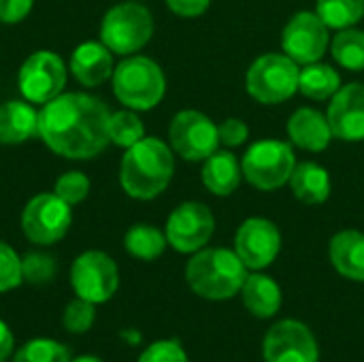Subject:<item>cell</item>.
Instances as JSON below:
<instances>
[{"mask_svg": "<svg viewBox=\"0 0 364 362\" xmlns=\"http://www.w3.org/2000/svg\"><path fill=\"white\" fill-rule=\"evenodd\" d=\"M111 111L105 100L83 92H62L38 111V139L68 160H92L109 145Z\"/></svg>", "mask_w": 364, "mask_h": 362, "instance_id": "cell-1", "label": "cell"}, {"mask_svg": "<svg viewBox=\"0 0 364 362\" xmlns=\"http://www.w3.org/2000/svg\"><path fill=\"white\" fill-rule=\"evenodd\" d=\"M213 233L215 215L205 203L198 201H186L175 207L164 226L168 245L179 254H196L207 247Z\"/></svg>", "mask_w": 364, "mask_h": 362, "instance_id": "cell-12", "label": "cell"}, {"mask_svg": "<svg viewBox=\"0 0 364 362\" xmlns=\"http://www.w3.org/2000/svg\"><path fill=\"white\" fill-rule=\"evenodd\" d=\"M262 354L267 362H318L320 348L309 326L299 320H282L269 329Z\"/></svg>", "mask_w": 364, "mask_h": 362, "instance_id": "cell-15", "label": "cell"}, {"mask_svg": "<svg viewBox=\"0 0 364 362\" xmlns=\"http://www.w3.org/2000/svg\"><path fill=\"white\" fill-rule=\"evenodd\" d=\"M294 166V145L277 139H262L252 143L241 158L243 179L260 192H273L286 186Z\"/></svg>", "mask_w": 364, "mask_h": 362, "instance_id": "cell-7", "label": "cell"}, {"mask_svg": "<svg viewBox=\"0 0 364 362\" xmlns=\"http://www.w3.org/2000/svg\"><path fill=\"white\" fill-rule=\"evenodd\" d=\"M331 47L328 26L316 11L294 13L282 30V49L299 66L320 62Z\"/></svg>", "mask_w": 364, "mask_h": 362, "instance_id": "cell-13", "label": "cell"}, {"mask_svg": "<svg viewBox=\"0 0 364 362\" xmlns=\"http://www.w3.org/2000/svg\"><path fill=\"white\" fill-rule=\"evenodd\" d=\"M21 282V258L9 243L0 241V294L19 288Z\"/></svg>", "mask_w": 364, "mask_h": 362, "instance_id": "cell-33", "label": "cell"}, {"mask_svg": "<svg viewBox=\"0 0 364 362\" xmlns=\"http://www.w3.org/2000/svg\"><path fill=\"white\" fill-rule=\"evenodd\" d=\"M301 66L282 53L258 55L245 73V90L260 105H279L299 92Z\"/></svg>", "mask_w": 364, "mask_h": 362, "instance_id": "cell-5", "label": "cell"}, {"mask_svg": "<svg viewBox=\"0 0 364 362\" xmlns=\"http://www.w3.org/2000/svg\"><path fill=\"white\" fill-rule=\"evenodd\" d=\"M288 186L292 190V196L299 203L309 205V207L324 205L333 192V181H331L328 171L322 164L311 162V160L296 162Z\"/></svg>", "mask_w": 364, "mask_h": 362, "instance_id": "cell-20", "label": "cell"}, {"mask_svg": "<svg viewBox=\"0 0 364 362\" xmlns=\"http://www.w3.org/2000/svg\"><path fill=\"white\" fill-rule=\"evenodd\" d=\"M139 362H190L186 350L181 348L179 341L175 339H162L151 344L149 348H145V352H141Z\"/></svg>", "mask_w": 364, "mask_h": 362, "instance_id": "cell-34", "label": "cell"}, {"mask_svg": "<svg viewBox=\"0 0 364 362\" xmlns=\"http://www.w3.org/2000/svg\"><path fill=\"white\" fill-rule=\"evenodd\" d=\"M154 36V15L141 2L111 6L100 21V41L117 55H134Z\"/></svg>", "mask_w": 364, "mask_h": 362, "instance_id": "cell-6", "label": "cell"}, {"mask_svg": "<svg viewBox=\"0 0 364 362\" xmlns=\"http://www.w3.org/2000/svg\"><path fill=\"white\" fill-rule=\"evenodd\" d=\"M286 132L294 147L303 151H311V154L324 151L335 139L326 115L314 107H299L290 115Z\"/></svg>", "mask_w": 364, "mask_h": 362, "instance_id": "cell-18", "label": "cell"}, {"mask_svg": "<svg viewBox=\"0 0 364 362\" xmlns=\"http://www.w3.org/2000/svg\"><path fill=\"white\" fill-rule=\"evenodd\" d=\"M70 362H105V361H102V358H98V356H92V354H83V356L73 358Z\"/></svg>", "mask_w": 364, "mask_h": 362, "instance_id": "cell-39", "label": "cell"}, {"mask_svg": "<svg viewBox=\"0 0 364 362\" xmlns=\"http://www.w3.org/2000/svg\"><path fill=\"white\" fill-rule=\"evenodd\" d=\"M96 320V305L75 297L62 312V326L73 335H83L94 326Z\"/></svg>", "mask_w": 364, "mask_h": 362, "instance_id": "cell-31", "label": "cell"}, {"mask_svg": "<svg viewBox=\"0 0 364 362\" xmlns=\"http://www.w3.org/2000/svg\"><path fill=\"white\" fill-rule=\"evenodd\" d=\"M241 299H243V307L252 316L267 320L279 312L284 297H282L279 284L273 277L260 271H254L252 275L245 277V284L241 288Z\"/></svg>", "mask_w": 364, "mask_h": 362, "instance_id": "cell-23", "label": "cell"}, {"mask_svg": "<svg viewBox=\"0 0 364 362\" xmlns=\"http://www.w3.org/2000/svg\"><path fill=\"white\" fill-rule=\"evenodd\" d=\"M34 0H0V21L2 23H19L32 11Z\"/></svg>", "mask_w": 364, "mask_h": 362, "instance_id": "cell-36", "label": "cell"}, {"mask_svg": "<svg viewBox=\"0 0 364 362\" xmlns=\"http://www.w3.org/2000/svg\"><path fill=\"white\" fill-rule=\"evenodd\" d=\"M109 139L113 145L117 147H132L134 143H139L141 139H145V126L141 122V117L136 115V111L132 109H122L111 113L109 117Z\"/></svg>", "mask_w": 364, "mask_h": 362, "instance_id": "cell-28", "label": "cell"}, {"mask_svg": "<svg viewBox=\"0 0 364 362\" xmlns=\"http://www.w3.org/2000/svg\"><path fill=\"white\" fill-rule=\"evenodd\" d=\"M247 267L235 250L203 247L186 265V282L190 290L207 301H226L241 292Z\"/></svg>", "mask_w": 364, "mask_h": 362, "instance_id": "cell-3", "label": "cell"}, {"mask_svg": "<svg viewBox=\"0 0 364 362\" xmlns=\"http://www.w3.org/2000/svg\"><path fill=\"white\" fill-rule=\"evenodd\" d=\"M333 137L343 143L364 141V83L341 85L326 109Z\"/></svg>", "mask_w": 364, "mask_h": 362, "instance_id": "cell-16", "label": "cell"}, {"mask_svg": "<svg viewBox=\"0 0 364 362\" xmlns=\"http://www.w3.org/2000/svg\"><path fill=\"white\" fill-rule=\"evenodd\" d=\"M164 2L179 17H200L211 6V0H164Z\"/></svg>", "mask_w": 364, "mask_h": 362, "instance_id": "cell-37", "label": "cell"}, {"mask_svg": "<svg viewBox=\"0 0 364 362\" xmlns=\"http://www.w3.org/2000/svg\"><path fill=\"white\" fill-rule=\"evenodd\" d=\"M220 132V145L222 147H239L250 139V128L239 117H228L218 126Z\"/></svg>", "mask_w": 364, "mask_h": 362, "instance_id": "cell-35", "label": "cell"}, {"mask_svg": "<svg viewBox=\"0 0 364 362\" xmlns=\"http://www.w3.org/2000/svg\"><path fill=\"white\" fill-rule=\"evenodd\" d=\"M328 258L341 277L364 282V233L339 230L328 243Z\"/></svg>", "mask_w": 364, "mask_h": 362, "instance_id": "cell-21", "label": "cell"}, {"mask_svg": "<svg viewBox=\"0 0 364 362\" xmlns=\"http://www.w3.org/2000/svg\"><path fill=\"white\" fill-rule=\"evenodd\" d=\"M53 192L64 203H68L70 207L73 205H79L90 194V179L81 171H68V173H64V175L58 177V181L53 186Z\"/></svg>", "mask_w": 364, "mask_h": 362, "instance_id": "cell-32", "label": "cell"}, {"mask_svg": "<svg viewBox=\"0 0 364 362\" xmlns=\"http://www.w3.org/2000/svg\"><path fill=\"white\" fill-rule=\"evenodd\" d=\"M341 85H343L341 75L331 64H324L322 60L301 68L299 92L309 100H318V102L331 100L339 92Z\"/></svg>", "mask_w": 364, "mask_h": 362, "instance_id": "cell-24", "label": "cell"}, {"mask_svg": "<svg viewBox=\"0 0 364 362\" xmlns=\"http://www.w3.org/2000/svg\"><path fill=\"white\" fill-rule=\"evenodd\" d=\"M66 64L55 51H34L30 53L19 73H17V87L23 100L32 105H45L60 96L66 87Z\"/></svg>", "mask_w": 364, "mask_h": 362, "instance_id": "cell-10", "label": "cell"}, {"mask_svg": "<svg viewBox=\"0 0 364 362\" xmlns=\"http://www.w3.org/2000/svg\"><path fill=\"white\" fill-rule=\"evenodd\" d=\"M15 354V337L4 320H0V362L11 361Z\"/></svg>", "mask_w": 364, "mask_h": 362, "instance_id": "cell-38", "label": "cell"}, {"mask_svg": "<svg viewBox=\"0 0 364 362\" xmlns=\"http://www.w3.org/2000/svg\"><path fill=\"white\" fill-rule=\"evenodd\" d=\"M70 352L64 344L47 337L30 339L23 344L13 356L11 362H70Z\"/></svg>", "mask_w": 364, "mask_h": 362, "instance_id": "cell-29", "label": "cell"}, {"mask_svg": "<svg viewBox=\"0 0 364 362\" xmlns=\"http://www.w3.org/2000/svg\"><path fill=\"white\" fill-rule=\"evenodd\" d=\"M200 179L213 196H230L239 190L243 179L241 160L228 149H218L203 162Z\"/></svg>", "mask_w": 364, "mask_h": 362, "instance_id": "cell-19", "label": "cell"}, {"mask_svg": "<svg viewBox=\"0 0 364 362\" xmlns=\"http://www.w3.org/2000/svg\"><path fill=\"white\" fill-rule=\"evenodd\" d=\"M166 245V235L151 224H134L124 235V247L136 260H156L164 254Z\"/></svg>", "mask_w": 364, "mask_h": 362, "instance_id": "cell-25", "label": "cell"}, {"mask_svg": "<svg viewBox=\"0 0 364 362\" xmlns=\"http://www.w3.org/2000/svg\"><path fill=\"white\" fill-rule=\"evenodd\" d=\"M38 132V111L28 100H6L0 105V143L19 145Z\"/></svg>", "mask_w": 364, "mask_h": 362, "instance_id": "cell-22", "label": "cell"}, {"mask_svg": "<svg viewBox=\"0 0 364 362\" xmlns=\"http://www.w3.org/2000/svg\"><path fill=\"white\" fill-rule=\"evenodd\" d=\"M70 284L79 299L102 305L111 301L119 288V269L109 254L87 250L75 258L70 267Z\"/></svg>", "mask_w": 364, "mask_h": 362, "instance_id": "cell-11", "label": "cell"}, {"mask_svg": "<svg viewBox=\"0 0 364 362\" xmlns=\"http://www.w3.org/2000/svg\"><path fill=\"white\" fill-rule=\"evenodd\" d=\"M115 98L132 111H151L166 94L162 66L147 55H126L111 75Z\"/></svg>", "mask_w": 364, "mask_h": 362, "instance_id": "cell-4", "label": "cell"}, {"mask_svg": "<svg viewBox=\"0 0 364 362\" xmlns=\"http://www.w3.org/2000/svg\"><path fill=\"white\" fill-rule=\"evenodd\" d=\"M235 252L250 271H264L282 252V233L267 218H247L235 235Z\"/></svg>", "mask_w": 364, "mask_h": 362, "instance_id": "cell-14", "label": "cell"}, {"mask_svg": "<svg viewBox=\"0 0 364 362\" xmlns=\"http://www.w3.org/2000/svg\"><path fill=\"white\" fill-rule=\"evenodd\" d=\"M175 175V151L158 137H145L126 149L119 164L122 190L136 201L160 196Z\"/></svg>", "mask_w": 364, "mask_h": 362, "instance_id": "cell-2", "label": "cell"}, {"mask_svg": "<svg viewBox=\"0 0 364 362\" xmlns=\"http://www.w3.org/2000/svg\"><path fill=\"white\" fill-rule=\"evenodd\" d=\"M73 211L55 192L32 196L21 211V230L34 245H53L62 241L70 228Z\"/></svg>", "mask_w": 364, "mask_h": 362, "instance_id": "cell-9", "label": "cell"}, {"mask_svg": "<svg viewBox=\"0 0 364 362\" xmlns=\"http://www.w3.org/2000/svg\"><path fill=\"white\" fill-rule=\"evenodd\" d=\"M58 273V262L53 256L45 252H30L21 258V275L23 282L32 286H43L49 284Z\"/></svg>", "mask_w": 364, "mask_h": 362, "instance_id": "cell-30", "label": "cell"}, {"mask_svg": "<svg viewBox=\"0 0 364 362\" xmlns=\"http://www.w3.org/2000/svg\"><path fill=\"white\" fill-rule=\"evenodd\" d=\"M331 53L333 60L352 73L364 70V32L354 28L337 30V34L331 41Z\"/></svg>", "mask_w": 364, "mask_h": 362, "instance_id": "cell-26", "label": "cell"}, {"mask_svg": "<svg viewBox=\"0 0 364 362\" xmlns=\"http://www.w3.org/2000/svg\"><path fill=\"white\" fill-rule=\"evenodd\" d=\"M318 17L328 30L354 28L364 17V0H316Z\"/></svg>", "mask_w": 364, "mask_h": 362, "instance_id": "cell-27", "label": "cell"}, {"mask_svg": "<svg viewBox=\"0 0 364 362\" xmlns=\"http://www.w3.org/2000/svg\"><path fill=\"white\" fill-rule=\"evenodd\" d=\"M68 70L85 87H96L111 79L115 70L113 51L102 41H85L70 53Z\"/></svg>", "mask_w": 364, "mask_h": 362, "instance_id": "cell-17", "label": "cell"}, {"mask_svg": "<svg viewBox=\"0 0 364 362\" xmlns=\"http://www.w3.org/2000/svg\"><path fill=\"white\" fill-rule=\"evenodd\" d=\"M168 145L175 156L183 158L186 162H205L222 147L218 124L200 111L183 109L171 119Z\"/></svg>", "mask_w": 364, "mask_h": 362, "instance_id": "cell-8", "label": "cell"}]
</instances>
